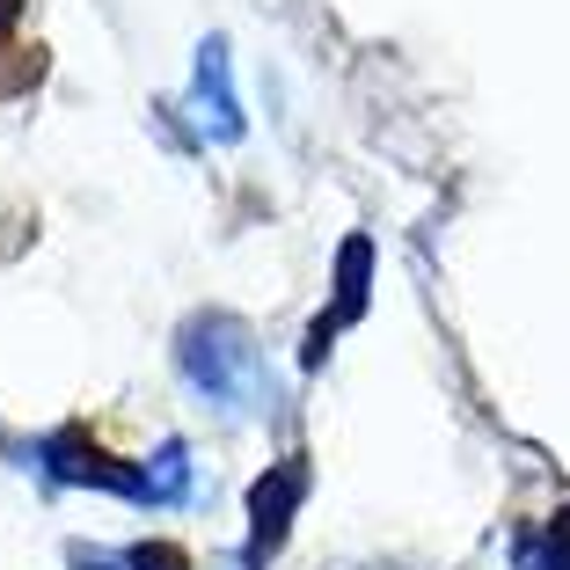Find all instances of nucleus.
Segmentation results:
<instances>
[{"instance_id":"obj_3","label":"nucleus","mask_w":570,"mask_h":570,"mask_svg":"<svg viewBox=\"0 0 570 570\" xmlns=\"http://www.w3.org/2000/svg\"><path fill=\"white\" fill-rule=\"evenodd\" d=\"M16 16H22V0H0V30H8Z\"/></svg>"},{"instance_id":"obj_2","label":"nucleus","mask_w":570,"mask_h":570,"mask_svg":"<svg viewBox=\"0 0 570 570\" xmlns=\"http://www.w3.org/2000/svg\"><path fill=\"white\" fill-rule=\"evenodd\" d=\"M198 125L213 139H235L242 132L235 88H227V45H205V59H198Z\"/></svg>"},{"instance_id":"obj_1","label":"nucleus","mask_w":570,"mask_h":570,"mask_svg":"<svg viewBox=\"0 0 570 570\" xmlns=\"http://www.w3.org/2000/svg\"><path fill=\"white\" fill-rule=\"evenodd\" d=\"M184 373H190V387H198L205 403H219V410L256 403V344H249V330L227 322V315L190 322L184 330Z\"/></svg>"}]
</instances>
